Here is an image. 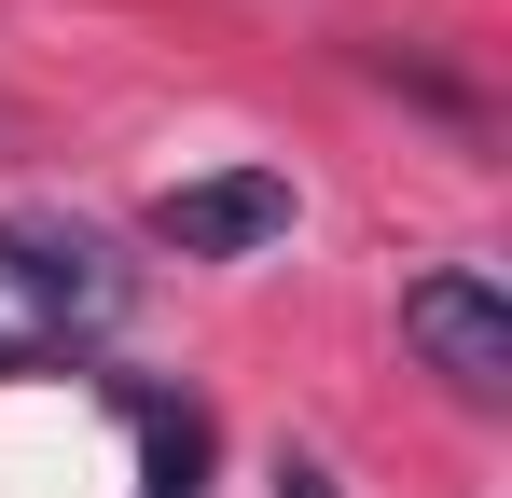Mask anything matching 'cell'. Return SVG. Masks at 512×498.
I'll return each instance as SVG.
<instances>
[{
  "mask_svg": "<svg viewBox=\"0 0 512 498\" xmlns=\"http://www.w3.org/2000/svg\"><path fill=\"white\" fill-rule=\"evenodd\" d=\"M402 346H416L457 402H499L512 388V305H499V277H471V263L416 277V291H402Z\"/></svg>",
  "mask_w": 512,
  "mask_h": 498,
  "instance_id": "6da1fadb",
  "label": "cell"
},
{
  "mask_svg": "<svg viewBox=\"0 0 512 498\" xmlns=\"http://www.w3.org/2000/svg\"><path fill=\"white\" fill-rule=\"evenodd\" d=\"M277 236H291V180L277 166H208V180L153 194V249H180V263H250Z\"/></svg>",
  "mask_w": 512,
  "mask_h": 498,
  "instance_id": "7a4b0ae2",
  "label": "cell"
},
{
  "mask_svg": "<svg viewBox=\"0 0 512 498\" xmlns=\"http://www.w3.org/2000/svg\"><path fill=\"white\" fill-rule=\"evenodd\" d=\"M0 291H28L42 319H125V263L84 236V222H0Z\"/></svg>",
  "mask_w": 512,
  "mask_h": 498,
  "instance_id": "3957f363",
  "label": "cell"
},
{
  "mask_svg": "<svg viewBox=\"0 0 512 498\" xmlns=\"http://www.w3.org/2000/svg\"><path fill=\"white\" fill-rule=\"evenodd\" d=\"M277 498H333V471L319 457H277Z\"/></svg>",
  "mask_w": 512,
  "mask_h": 498,
  "instance_id": "277c9868",
  "label": "cell"
}]
</instances>
